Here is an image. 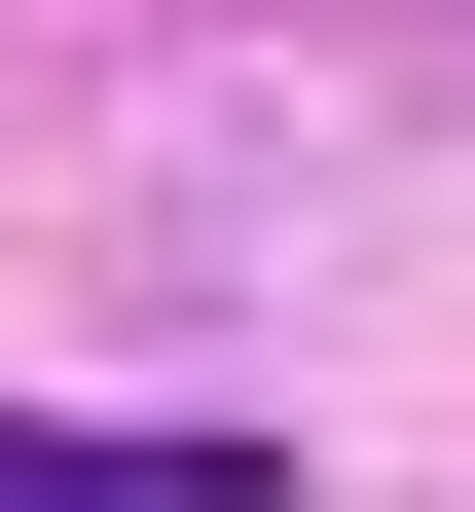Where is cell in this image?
I'll list each match as a JSON object with an SVG mask.
<instances>
[{
  "label": "cell",
  "mask_w": 475,
  "mask_h": 512,
  "mask_svg": "<svg viewBox=\"0 0 475 512\" xmlns=\"http://www.w3.org/2000/svg\"><path fill=\"white\" fill-rule=\"evenodd\" d=\"M0 512H293L256 439H74V403H0Z\"/></svg>",
  "instance_id": "obj_1"
}]
</instances>
